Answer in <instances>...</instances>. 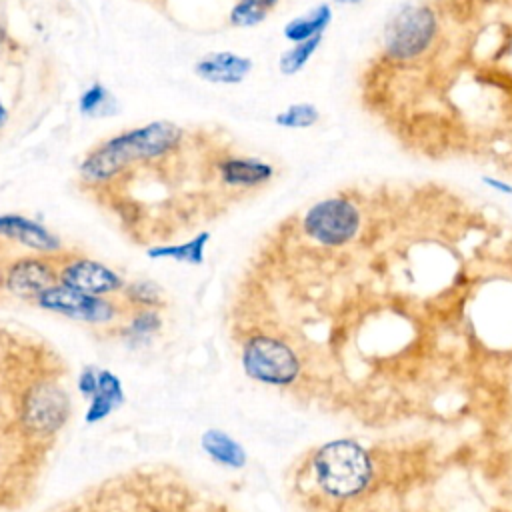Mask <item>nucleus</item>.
I'll use <instances>...</instances> for the list:
<instances>
[{
    "instance_id": "obj_24",
    "label": "nucleus",
    "mask_w": 512,
    "mask_h": 512,
    "mask_svg": "<svg viewBox=\"0 0 512 512\" xmlns=\"http://www.w3.org/2000/svg\"><path fill=\"white\" fill-rule=\"evenodd\" d=\"M480 180H482V184H484L486 188H490V190H494V192H498V194H502V196H512V184H510V182L500 180V178H496V176H488V174H484Z\"/></svg>"
},
{
    "instance_id": "obj_4",
    "label": "nucleus",
    "mask_w": 512,
    "mask_h": 512,
    "mask_svg": "<svg viewBox=\"0 0 512 512\" xmlns=\"http://www.w3.org/2000/svg\"><path fill=\"white\" fill-rule=\"evenodd\" d=\"M362 224L364 214L360 206L344 194L312 202L300 218L302 234L322 248H344L352 244L362 232Z\"/></svg>"
},
{
    "instance_id": "obj_11",
    "label": "nucleus",
    "mask_w": 512,
    "mask_h": 512,
    "mask_svg": "<svg viewBox=\"0 0 512 512\" xmlns=\"http://www.w3.org/2000/svg\"><path fill=\"white\" fill-rule=\"evenodd\" d=\"M252 68V58L232 50H214L194 62V74L200 80L220 86L242 84L250 76Z\"/></svg>"
},
{
    "instance_id": "obj_22",
    "label": "nucleus",
    "mask_w": 512,
    "mask_h": 512,
    "mask_svg": "<svg viewBox=\"0 0 512 512\" xmlns=\"http://www.w3.org/2000/svg\"><path fill=\"white\" fill-rule=\"evenodd\" d=\"M270 14L248 4L246 0H236L228 12V24L234 28H256L260 26Z\"/></svg>"
},
{
    "instance_id": "obj_6",
    "label": "nucleus",
    "mask_w": 512,
    "mask_h": 512,
    "mask_svg": "<svg viewBox=\"0 0 512 512\" xmlns=\"http://www.w3.org/2000/svg\"><path fill=\"white\" fill-rule=\"evenodd\" d=\"M34 304L46 312L60 314L70 320L104 326L114 322L118 316L126 312V308L108 296H92L78 290H72L62 284H54L48 290H44Z\"/></svg>"
},
{
    "instance_id": "obj_13",
    "label": "nucleus",
    "mask_w": 512,
    "mask_h": 512,
    "mask_svg": "<svg viewBox=\"0 0 512 512\" xmlns=\"http://www.w3.org/2000/svg\"><path fill=\"white\" fill-rule=\"evenodd\" d=\"M124 386L122 380L106 368L98 370V384L94 394L88 398V406L84 412L86 424H98L106 420L114 410H118L124 404Z\"/></svg>"
},
{
    "instance_id": "obj_1",
    "label": "nucleus",
    "mask_w": 512,
    "mask_h": 512,
    "mask_svg": "<svg viewBox=\"0 0 512 512\" xmlns=\"http://www.w3.org/2000/svg\"><path fill=\"white\" fill-rule=\"evenodd\" d=\"M184 136V130L172 120H152L124 130L84 156L78 166L80 176L88 184H106L138 162H154L174 154Z\"/></svg>"
},
{
    "instance_id": "obj_10",
    "label": "nucleus",
    "mask_w": 512,
    "mask_h": 512,
    "mask_svg": "<svg viewBox=\"0 0 512 512\" xmlns=\"http://www.w3.org/2000/svg\"><path fill=\"white\" fill-rule=\"evenodd\" d=\"M216 174L222 186L230 190H258L276 176V166L258 156L228 154L216 162Z\"/></svg>"
},
{
    "instance_id": "obj_27",
    "label": "nucleus",
    "mask_w": 512,
    "mask_h": 512,
    "mask_svg": "<svg viewBox=\"0 0 512 512\" xmlns=\"http://www.w3.org/2000/svg\"><path fill=\"white\" fill-rule=\"evenodd\" d=\"M6 122H8V108H6V106L2 104V100H0V128H4Z\"/></svg>"
},
{
    "instance_id": "obj_7",
    "label": "nucleus",
    "mask_w": 512,
    "mask_h": 512,
    "mask_svg": "<svg viewBox=\"0 0 512 512\" xmlns=\"http://www.w3.org/2000/svg\"><path fill=\"white\" fill-rule=\"evenodd\" d=\"M68 414V394L52 382H40L32 386L22 400V422L30 432L38 436L58 432L66 424Z\"/></svg>"
},
{
    "instance_id": "obj_17",
    "label": "nucleus",
    "mask_w": 512,
    "mask_h": 512,
    "mask_svg": "<svg viewBox=\"0 0 512 512\" xmlns=\"http://www.w3.org/2000/svg\"><path fill=\"white\" fill-rule=\"evenodd\" d=\"M322 42H324V36H314V38H308L304 42L290 44L278 56V62H276L278 72L282 76H296L298 72H302L308 66V62L314 58V54L318 52Z\"/></svg>"
},
{
    "instance_id": "obj_26",
    "label": "nucleus",
    "mask_w": 512,
    "mask_h": 512,
    "mask_svg": "<svg viewBox=\"0 0 512 512\" xmlns=\"http://www.w3.org/2000/svg\"><path fill=\"white\" fill-rule=\"evenodd\" d=\"M366 0H332V6H340V8H354L364 4Z\"/></svg>"
},
{
    "instance_id": "obj_12",
    "label": "nucleus",
    "mask_w": 512,
    "mask_h": 512,
    "mask_svg": "<svg viewBox=\"0 0 512 512\" xmlns=\"http://www.w3.org/2000/svg\"><path fill=\"white\" fill-rule=\"evenodd\" d=\"M0 238H8L40 254H58L62 250V242L54 232L22 214H0Z\"/></svg>"
},
{
    "instance_id": "obj_15",
    "label": "nucleus",
    "mask_w": 512,
    "mask_h": 512,
    "mask_svg": "<svg viewBox=\"0 0 512 512\" xmlns=\"http://www.w3.org/2000/svg\"><path fill=\"white\" fill-rule=\"evenodd\" d=\"M200 446L210 456V460H214L220 466L234 468V470H240L246 466V460H248L246 450L238 440H234L224 430H218V428L204 430L200 436Z\"/></svg>"
},
{
    "instance_id": "obj_9",
    "label": "nucleus",
    "mask_w": 512,
    "mask_h": 512,
    "mask_svg": "<svg viewBox=\"0 0 512 512\" xmlns=\"http://www.w3.org/2000/svg\"><path fill=\"white\" fill-rule=\"evenodd\" d=\"M58 284L92 296H110L120 294L126 286V280L116 270L98 260L72 256L58 266Z\"/></svg>"
},
{
    "instance_id": "obj_14",
    "label": "nucleus",
    "mask_w": 512,
    "mask_h": 512,
    "mask_svg": "<svg viewBox=\"0 0 512 512\" xmlns=\"http://www.w3.org/2000/svg\"><path fill=\"white\" fill-rule=\"evenodd\" d=\"M332 20H334L332 2H318L310 6L306 12L290 18L282 28V36L284 40H288V44L304 42L314 36H324Z\"/></svg>"
},
{
    "instance_id": "obj_2",
    "label": "nucleus",
    "mask_w": 512,
    "mask_h": 512,
    "mask_svg": "<svg viewBox=\"0 0 512 512\" xmlns=\"http://www.w3.org/2000/svg\"><path fill=\"white\" fill-rule=\"evenodd\" d=\"M440 40V16L434 6L408 2L398 6L382 28V56L398 66L416 64Z\"/></svg>"
},
{
    "instance_id": "obj_21",
    "label": "nucleus",
    "mask_w": 512,
    "mask_h": 512,
    "mask_svg": "<svg viewBox=\"0 0 512 512\" xmlns=\"http://www.w3.org/2000/svg\"><path fill=\"white\" fill-rule=\"evenodd\" d=\"M78 110L82 116L90 118L108 116L114 112V98L102 82H94L80 94Z\"/></svg>"
},
{
    "instance_id": "obj_5",
    "label": "nucleus",
    "mask_w": 512,
    "mask_h": 512,
    "mask_svg": "<svg viewBox=\"0 0 512 512\" xmlns=\"http://www.w3.org/2000/svg\"><path fill=\"white\" fill-rule=\"evenodd\" d=\"M242 368L256 382L288 386L300 372V360L284 340L270 334H252L242 344Z\"/></svg>"
},
{
    "instance_id": "obj_8",
    "label": "nucleus",
    "mask_w": 512,
    "mask_h": 512,
    "mask_svg": "<svg viewBox=\"0 0 512 512\" xmlns=\"http://www.w3.org/2000/svg\"><path fill=\"white\" fill-rule=\"evenodd\" d=\"M58 282V266L46 256H22L12 260L0 278L2 288L20 300H36Z\"/></svg>"
},
{
    "instance_id": "obj_19",
    "label": "nucleus",
    "mask_w": 512,
    "mask_h": 512,
    "mask_svg": "<svg viewBox=\"0 0 512 512\" xmlns=\"http://www.w3.org/2000/svg\"><path fill=\"white\" fill-rule=\"evenodd\" d=\"M122 294V302L128 308H162L164 306V290L154 280H134L126 282Z\"/></svg>"
},
{
    "instance_id": "obj_18",
    "label": "nucleus",
    "mask_w": 512,
    "mask_h": 512,
    "mask_svg": "<svg viewBox=\"0 0 512 512\" xmlns=\"http://www.w3.org/2000/svg\"><path fill=\"white\" fill-rule=\"evenodd\" d=\"M322 114L312 102H292L274 114L272 122L284 130H308L320 122Z\"/></svg>"
},
{
    "instance_id": "obj_23",
    "label": "nucleus",
    "mask_w": 512,
    "mask_h": 512,
    "mask_svg": "<svg viewBox=\"0 0 512 512\" xmlns=\"http://www.w3.org/2000/svg\"><path fill=\"white\" fill-rule=\"evenodd\" d=\"M98 366H84L82 370H80V374H78V382H76V386H78V392L88 400L92 394H94V390H96V384H98Z\"/></svg>"
},
{
    "instance_id": "obj_20",
    "label": "nucleus",
    "mask_w": 512,
    "mask_h": 512,
    "mask_svg": "<svg viewBox=\"0 0 512 512\" xmlns=\"http://www.w3.org/2000/svg\"><path fill=\"white\" fill-rule=\"evenodd\" d=\"M162 316L156 308H130L124 334L132 340H148L162 330Z\"/></svg>"
},
{
    "instance_id": "obj_25",
    "label": "nucleus",
    "mask_w": 512,
    "mask_h": 512,
    "mask_svg": "<svg viewBox=\"0 0 512 512\" xmlns=\"http://www.w3.org/2000/svg\"><path fill=\"white\" fill-rule=\"evenodd\" d=\"M246 2L264 10V12H268V14H272L276 10V6L280 4V0H246Z\"/></svg>"
},
{
    "instance_id": "obj_16",
    "label": "nucleus",
    "mask_w": 512,
    "mask_h": 512,
    "mask_svg": "<svg viewBox=\"0 0 512 512\" xmlns=\"http://www.w3.org/2000/svg\"><path fill=\"white\" fill-rule=\"evenodd\" d=\"M210 232H198L196 236L176 242V244H162L152 246L146 250V256L152 260H172L188 266H202L206 260V248L210 242Z\"/></svg>"
},
{
    "instance_id": "obj_3",
    "label": "nucleus",
    "mask_w": 512,
    "mask_h": 512,
    "mask_svg": "<svg viewBox=\"0 0 512 512\" xmlns=\"http://www.w3.org/2000/svg\"><path fill=\"white\" fill-rule=\"evenodd\" d=\"M318 486L336 498L360 494L372 478L368 452L354 440H332L318 448L312 460Z\"/></svg>"
}]
</instances>
